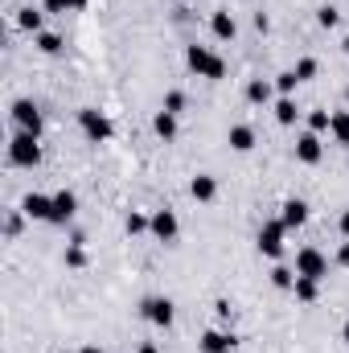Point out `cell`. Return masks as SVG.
Masks as SVG:
<instances>
[{
    "mask_svg": "<svg viewBox=\"0 0 349 353\" xmlns=\"http://www.w3.org/2000/svg\"><path fill=\"white\" fill-rule=\"evenodd\" d=\"M185 62H189V70L197 79H226V62L214 50H206V46H189L185 50Z\"/></svg>",
    "mask_w": 349,
    "mask_h": 353,
    "instance_id": "6da1fadb",
    "label": "cell"
},
{
    "mask_svg": "<svg viewBox=\"0 0 349 353\" xmlns=\"http://www.w3.org/2000/svg\"><path fill=\"white\" fill-rule=\"evenodd\" d=\"M8 161H12L17 169L41 165V144H37V136H33V132H17V136L8 140Z\"/></svg>",
    "mask_w": 349,
    "mask_h": 353,
    "instance_id": "7a4b0ae2",
    "label": "cell"
},
{
    "mask_svg": "<svg viewBox=\"0 0 349 353\" xmlns=\"http://www.w3.org/2000/svg\"><path fill=\"white\" fill-rule=\"evenodd\" d=\"M79 128L87 132L90 144H103V140H111V136H115L111 119H107V115H103L99 107H83V111H79Z\"/></svg>",
    "mask_w": 349,
    "mask_h": 353,
    "instance_id": "3957f363",
    "label": "cell"
},
{
    "mask_svg": "<svg viewBox=\"0 0 349 353\" xmlns=\"http://www.w3.org/2000/svg\"><path fill=\"white\" fill-rule=\"evenodd\" d=\"M12 123H17V132L41 136V111H37V103L33 99H17L12 103Z\"/></svg>",
    "mask_w": 349,
    "mask_h": 353,
    "instance_id": "277c9868",
    "label": "cell"
},
{
    "mask_svg": "<svg viewBox=\"0 0 349 353\" xmlns=\"http://www.w3.org/2000/svg\"><path fill=\"white\" fill-rule=\"evenodd\" d=\"M173 300H169V296H148V300H144V321H148V325H157V329H169V325H173Z\"/></svg>",
    "mask_w": 349,
    "mask_h": 353,
    "instance_id": "5b68a950",
    "label": "cell"
},
{
    "mask_svg": "<svg viewBox=\"0 0 349 353\" xmlns=\"http://www.w3.org/2000/svg\"><path fill=\"white\" fill-rule=\"evenodd\" d=\"M296 275H308V279H325L329 275V259L317 251V247H304L296 255Z\"/></svg>",
    "mask_w": 349,
    "mask_h": 353,
    "instance_id": "8992f818",
    "label": "cell"
},
{
    "mask_svg": "<svg viewBox=\"0 0 349 353\" xmlns=\"http://www.w3.org/2000/svg\"><path fill=\"white\" fill-rule=\"evenodd\" d=\"M283 230H288V226H283L279 218L263 226L259 230V255H267V259H279V255H283Z\"/></svg>",
    "mask_w": 349,
    "mask_h": 353,
    "instance_id": "52a82bcc",
    "label": "cell"
},
{
    "mask_svg": "<svg viewBox=\"0 0 349 353\" xmlns=\"http://www.w3.org/2000/svg\"><path fill=\"white\" fill-rule=\"evenodd\" d=\"M148 234H152L157 243H173L177 234H181V222H177L173 210H157V214H152V226H148Z\"/></svg>",
    "mask_w": 349,
    "mask_h": 353,
    "instance_id": "ba28073f",
    "label": "cell"
},
{
    "mask_svg": "<svg viewBox=\"0 0 349 353\" xmlns=\"http://www.w3.org/2000/svg\"><path fill=\"white\" fill-rule=\"evenodd\" d=\"M74 214H79V197H74L70 189L54 193V210H50V222H54V226H66Z\"/></svg>",
    "mask_w": 349,
    "mask_h": 353,
    "instance_id": "9c48e42d",
    "label": "cell"
},
{
    "mask_svg": "<svg viewBox=\"0 0 349 353\" xmlns=\"http://www.w3.org/2000/svg\"><path fill=\"white\" fill-rule=\"evenodd\" d=\"M235 345H239V337L226 333V329H206L201 333V353H235Z\"/></svg>",
    "mask_w": 349,
    "mask_h": 353,
    "instance_id": "30bf717a",
    "label": "cell"
},
{
    "mask_svg": "<svg viewBox=\"0 0 349 353\" xmlns=\"http://www.w3.org/2000/svg\"><path fill=\"white\" fill-rule=\"evenodd\" d=\"M325 157V144H321V136L317 132H304L300 140H296V161L300 165H317Z\"/></svg>",
    "mask_w": 349,
    "mask_h": 353,
    "instance_id": "8fae6325",
    "label": "cell"
},
{
    "mask_svg": "<svg viewBox=\"0 0 349 353\" xmlns=\"http://www.w3.org/2000/svg\"><path fill=\"white\" fill-rule=\"evenodd\" d=\"M50 210H54V197H46V193H25V201H21V214L37 218V222H50Z\"/></svg>",
    "mask_w": 349,
    "mask_h": 353,
    "instance_id": "7c38bea8",
    "label": "cell"
},
{
    "mask_svg": "<svg viewBox=\"0 0 349 353\" xmlns=\"http://www.w3.org/2000/svg\"><path fill=\"white\" fill-rule=\"evenodd\" d=\"M279 222H283L288 230L304 226V222H308V205H304L300 197H288V201H283V210H279Z\"/></svg>",
    "mask_w": 349,
    "mask_h": 353,
    "instance_id": "4fadbf2b",
    "label": "cell"
},
{
    "mask_svg": "<svg viewBox=\"0 0 349 353\" xmlns=\"http://www.w3.org/2000/svg\"><path fill=\"white\" fill-rule=\"evenodd\" d=\"M189 193H193V201H214V197H218V176L197 173L189 181Z\"/></svg>",
    "mask_w": 349,
    "mask_h": 353,
    "instance_id": "5bb4252c",
    "label": "cell"
},
{
    "mask_svg": "<svg viewBox=\"0 0 349 353\" xmlns=\"http://www.w3.org/2000/svg\"><path fill=\"white\" fill-rule=\"evenodd\" d=\"M226 140H230V148H235V152H251V148H255V128H247V123H235Z\"/></svg>",
    "mask_w": 349,
    "mask_h": 353,
    "instance_id": "9a60e30c",
    "label": "cell"
},
{
    "mask_svg": "<svg viewBox=\"0 0 349 353\" xmlns=\"http://www.w3.org/2000/svg\"><path fill=\"white\" fill-rule=\"evenodd\" d=\"M292 292H296V300H300V304H317V296H321V279H308V275H296V283H292Z\"/></svg>",
    "mask_w": 349,
    "mask_h": 353,
    "instance_id": "2e32d148",
    "label": "cell"
},
{
    "mask_svg": "<svg viewBox=\"0 0 349 353\" xmlns=\"http://www.w3.org/2000/svg\"><path fill=\"white\" fill-rule=\"evenodd\" d=\"M210 29H214V37H218V41H235V33H239V25H235V17H230V12H214Z\"/></svg>",
    "mask_w": 349,
    "mask_h": 353,
    "instance_id": "e0dca14e",
    "label": "cell"
},
{
    "mask_svg": "<svg viewBox=\"0 0 349 353\" xmlns=\"http://www.w3.org/2000/svg\"><path fill=\"white\" fill-rule=\"evenodd\" d=\"M275 119H279L283 128H292V123L300 119V107H296V99H292V94H283V99L275 103Z\"/></svg>",
    "mask_w": 349,
    "mask_h": 353,
    "instance_id": "ac0fdd59",
    "label": "cell"
},
{
    "mask_svg": "<svg viewBox=\"0 0 349 353\" xmlns=\"http://www.w3.org/2000/svg\"><path fill=\"white\" fill-rule=\"evenodd\" d=\"M152 128H157V136H161V140H173V136H177V115L161 107V111H157V119H152Z\"/></svg>",
    "mask_w": 349,
    "mask_h": 353,
    "instance_id": "d6986e66",
    "label": "cell"
},
{
    "mask_svg": "<svg viewBox=\"0 0 349 353\" xmlns=\"http://www.w3.org/2000/svg\"><path fill=\"white\" fill-rule=\"evenodd\" d=\"M41 21H46V12H41V8H33V4L17 12V25H21V29H29V33H41Z\"/></svg>",
    "mask_w": 349,
    "mask_h": 353,
    "instance_id": "ffe728a7",
    "label": "cell"
},
{
    "mask_svg": "<svg viewBox=\"0 0 349 353\" xmlns=\"http://www.w3.org/2000/svg\"><path fill=\"white\" fill-rule=\"evenodd\" d=\"M329 136L337 144H349V111H333V123H329Z\"/></svg>",
    "mask_w": 349,
    "mask_h": 353,
    "instance_id": "44dd1931",
    "label": "cell"
},
{
    "mask_svg": "<svg viewBox=\"0 0 349 353\" xmlns=\"http://www.w3.org/2000/svg\"><path fill=\"white\" fill-rule=\"evenodd\" d=\"M247 99H251V103H267V99H271V83H267V79H251V83H247Z\"/></svg>",
    "mask_w": 349,
    "mask_h": 353,
    "instance_id": "7402d4cb",
    "label": "cell"
},
{
    "mask_svg": "<svg viewBox=\"0 0 349 353\" xmlns=\"http://www.w3.org/2000/svg\"><path fill=\"white\" fill-rule=\"evenodd\" d=\"M90 0H46V12H83Z\"/></svg>",
    "mask_w": 349,
    "mask_h": 353,
    "instance_id": "603a6c76",
    "label": "cell"
},
{
    "mask_svg": "<svg viewBox=\"0 0 349 353\" xmlns=\"http://www.w3.org/2000/svg\"><path fill=\"white\" fill-rule=\"evenodd\" d=\"M66 267H87V251H83V234L66 247Z\"/></svg>",
    "mask_w": 349,
    "mask_h": 353,
    "instance_id": "cb8c5ba5",
    "label": "cell"
},
{
    "mask_svg": "<svg viewBox=\"0 0 349 353\" xmlns=\"http://www.w3.org/2000/svg\"><path fill=\"white\" fill-rule=\"evenodd\" d=\"M317 21H321V29H337V25H341V12H337L333 4H321V8H317Z\"/></svg>",
    "mask_w": 349,
    "mask_h": 353,
    "instance_id": "d4e9b609",
    "label": "cell"
},
{
    "mask_svg": "<svg viewBox=\"0 0 349 353\" xmlns=\"http://www.w3.org/2000/svg\"><path fill=\"white\" fill-rule=\"evenodd\" d=\"M329 123H333V111H321V107H317V111L308 115V132H317V136L329 132Z\"/></svg>",
    "mask_w": 349,
    "mask_h": 353,
    "instance_id": "484cf974",
    "label": "cell"
},
{
    "mask_svg": "<svg viewBox=\"0 0 349 353\" xmlns=\"http://www.w3.org/2000/svg\"><path fill=\"white\" fill-rule=\"evenodd\" d=\"M148 226H152V218H144V214H136V210L123 218V230H128V234H144Z\"/></svg>",
    "mask_w": 349,
    "mask_h": 353,
    "instance_id": "4316f807",
    "label": "cell"
},
{
    "mask_svg": "<svg viewBox=\"0 0 349 353\" xmlns=\"http://www.w3.org/2000/svg\"><path fill=\"white\" fill-rule=\"evenodd\" d=\"M37 50L41 54H62V37L58 33H37Z\"/></svg>",
    "mask_w": 349,
    "mask_h": 353,
    "instance_id": "83f0119b",
    "label": "cell"
},
{
    "mask_svg": "<svg viewBox=\"0 0 349 353\" xmlns=\"http://www.w3.org/2000/svg\"><path fill=\"white\" fill-rule=\"evenodd\" d=\"M292 70H296V79H300V83H308V79H317V70H321V66H317V58H300Z\"/></svg>",
    "mask_w": 349,
    "mask_h": 353,
    "instance_id": "f1b7e54d",
    "label": "cell"
},
{
    "mask_svg": "<svg viewBox=\"0 0 349 353\" xmlns=\"http://www.w3.org/2000/svg\"><path fill=\"white\" fill-rule=\"evenodd\" d=\"M271 283H275V288H283V292H292L296 271H292V267H275V271H271Z\"/></svg>",
    "mask_w": 349,
    "mask_h": 353,
    "instance_id": "f546056e",
    "label": "cell"
},
{
    "mask_svg": "<svg viewBox=\"0 0 349 353\" xmlns=\"http://www.w3.org/2000/svg\"><path fill=\"white\" fill-rule=\"evenodd\" d=\"M296 87H300V79H296V70H283V74H275V90H279V94H292Z\"/></svg>",
    "mask_w": 349,
    "mask_h": 353,
    "instance_id": "4dcf8cb0",
    "label": "cell"
},
{
    "mask_svg": "<svg viewBox=\"0 0 349 353\" xmlns=\"http://www.w3.org/2000/svg\"><path fill=\"white\" fill-rule=\"evenodd\" d=\"M165 111H173V115L185 111V90H169V94H165Z\"/></svg>",
    "mask_w": 349,
    "mask_h": 353,
    "instance_id": "1f68e13d",
    "label": "cell"
},
{
    "mask_svg": "<svg viewBox=\"0 0 349 353\" xmlns=\"http://www.w3.org/2000/svg\"><path fill=\"white\" fill-rule=\"evenodd\" d=\"M4 230H8V239H12V234H21V214H8V222H4Z\"/></svg>",
    "mask_w": 349,
    "mask_h": 353,
    "instance_id": "d6a6232c",
    "label": "cell"
},
{
    "mask_svg": "<svg viewBox=\"0 0 349 353\" xmlns=\"http://www.w3.org/2000/svg\"><path fill=\"white\" fill-rule=\"evenodd\" d=\"M214 308H218V316H222V321H230V300H218Z\"/></svg>",
    "mask_w": 349,
    "mask_h": 353,
    "instance_id": "836d02e7",
    "label": "cell"
},
{
    "mask_svg": "<svg viewBox=\"0 0 349 353\" xmlns=\"http://www.w3.org/2000/svg\"><path fill=\"white\" fill-rule=\"evenodd\" d=\"M337 267H349V243H341V251H337Z\"/></svg>",
    "mask_w": 349,
    "mask_h": 353,
    "instance_id": "e575fe53",
    "label": "cell"
},
{
    "mask_svg": "<svg viewBox=\"0 0 349 353\" xmlns=\"http://www.w3.org/2000/svg\"><path fill=\"white\" fill-rule=\"evenodd\" d=\"M341 234H346V239H349V210H346V214H341Z\"/></svg>",
    "mask_w": 349,
    "mask_h": 353,
    "instance_id": "d590c367",
    "label": "cell"
},
{
    "mask_svg": "<svg viewBox=\"0 0 349 353\" xmlns=\"http://www.w3.org/2000/svg\"><path fill=\"white\" fill-rule=\"evenodd\" d=\"M140 353H161V350H157V345H152V341H148V345H140Z\"/></svg>",
    "mask_w": 349,
    "mask_h": 353,
    "instance_id": "8d00e7d4",
    "label": "cell"
},
{
    "mask_svg": "<svg viewBox=\"0 0 349 353\" xmlns=\"http://www.w3.org/2000/svg\"><path fill=\"white\" fill-rule=\"evenodd\" d=\"M79 353H103V350H99V345H83Z\"/></svg>",
    "mask_w": 349,
    "mask_h": 353,
    "instance_id": "74e56055",
    "label": "cell"
},
{
    "mask_svg": "<svg viewBox=\"0 0 349 353\" xmlns=\"http://www.w3.org/2000/svg\"><path fill=\"white\" fill-rule=\"evenodd\" d=\"M341 337H346V345H349V321H346V329H341Z\"/></svg>",
    "mask_w": 349,
    "mask_h": 353,
    "instance_id": "f35d334b",
    "label": "cell"
},
{
    "mask_svg": "<svg viewBox=\"0 0 349 353\" xmlns=\"http://www.w3.org/2000/svg\"><path fill=\"white\" fill-rule=\"evenodd\" d=\"M341 50H346V54H349V37H346V41H341Z\"/></svg>",
    "mask_w": 349,
    "mask_h": 353,
    "instance_id": "ab89813d",
    "label": "cell"
},
{
    "mask_svg": "<svg viewBox=\"0 0 349 353\" xmlns=\"http://www.w3.org/2000/svg\"><path fill=\"white\" fill-rule=\"evenodd\" d=\"M346 99H349V87H346Z\"/></svg>",
    "mask_w": 349,
    "mask_h": 353,
    "instance_id": "60d3db41",
    "label": "cell"
}]
</instances>
